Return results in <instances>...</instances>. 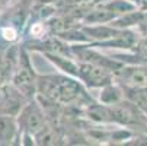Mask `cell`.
<instances>
[{
	"instance_id": "cell-1",
	"label": "cell",
	"mask_w": 147,
	"mask_h": 146,
	"mask_svg": "<svg viewBox=\"0 0 147 146\" xmlns=\"http://www.w3.org/2000/svg\"><path fill=\"white\" fill-rule=\"evenodd\" d=\"M79 75L82 76V79H85L88 83H92V85H103V83H108V80H109L105 69H100V67L92 66V65L80 66Z\"/></svg>"
},
{
	"instance_id": "cell-2",
	"label": "cell",
	"mask_w": 147,
	"mask_h": 146,
	"mask_svg": "<svg viewBox=\"0 0 147 146\" xmlns=\"http://www.w3.org/2000/svg\"><path fill=\"white\" fill-rule=\"evenodd\" d=\"M124 79L134 89H147V67H134L124 72Z\"/></svg>"
},
{
	"instance_id": "cell-3",
	"label": "cell",
	"mask_w": 147,
	"mask_h": 146,
	"mask_svg": "<svg viewBox=\"0 0 147 146\" xmlns=\"http://www.w3.org/2000/svg\"><path fill=\"white\" fill-rule=\"evenodd\" d=\"M24 120L29 130H38L42 126V117H41L36 108H28L24 113Z\"/></svg>"
},
{
	"instance_id": "cell-4",
	"label": "cell",
	"mask_w": 147,
	"mask_h": 146,
	"mask_svg": "<svg viewBox=\"0 0 147 146\" xmlns=\"http://www.w3.org/2000/svg\"><path fill=\"white\" fill-rule=\"evenodd\" d=\"M3 37L9 41H13V39H16V31L13 28H5L3 29Z\"/></svg>"
}]
</instances>
